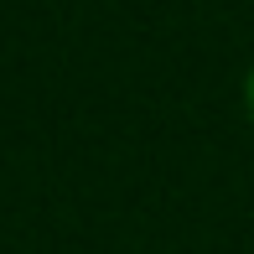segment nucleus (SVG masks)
<instances>
[{"instance_id": "f257e3e1", "label": "nucleus", "mask_w": 254, "mask_h": 254, "mask_svg": "<svg viewBox=\"0 0 254 254\" xmlns=\"http://www.w3.org/2000/svg\"><path fill=\"white\" fill-rule=\"evenodd\" d=\"M239 99H244V114L254 120V63H249V73H244V88H239Z\"/></svg>"}]
</instances>
